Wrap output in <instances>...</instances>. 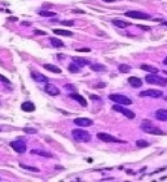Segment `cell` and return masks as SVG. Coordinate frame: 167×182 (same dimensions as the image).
I'll return each mask as SVG.
<instances>
[{
  "label": "cell",
  "instance_id": "obj_14",
  "mask_svg": "<svg viewBox=\"0 0 167 182\" xmlns=\"http://www.w3.org/2000/svg\"><path fill=\"white\" fill-rule=\"evenodd\" d=\"M72 63L75 64L77 66H79L80 68L81 67H84L86 65H90V61L82 58V57H72Z\"/></svg>",
  "mask_w": 167,
  "mask_h": 182
},
{
  "label": "cell",
  "instance_id": "obj_40",
  "mask_svg": "<svg viewBox=\"0 0 167 182\" xmlns=\"http://www.w3.org/2000/svg\"><path fill=\"white\" fill-rule=\"evenodd\" d=\"M22 24H23V25H27V26H29V25H30V23H28V22H23Z\"/></svg>",
  "mask_w": 167,
  "mask_h": 182
},
{
  "label": "cell",
  "instance_id": "obj_30",
  "mask_svg": "<svg viewBox=\"0 0 167 182\" xmlns=\"http://www.w3.org/2000/svg\"><path fill=\"white\" fill-rule=\"evenodd\" d=\"M24 131L26 134H37L38 133V130L35 128H30V127H26V128H24Z\"/></svg>",
  "mask_w": 167,
  "mask_h": 182
},
{
  "label": "cell",
  "instance_id": "obj_38",
  "mask_svg": "<svg viewBox=\"0 0 167 182\" xmlns=\"http://www.w3.org/2000/svg\"><path fill=\"white\" fill-rule=\"evenodd\" d=\"M102 1H105V2H114L116 0H102Z\"/></svg>",
  "mask_w": 167,
  "mask_h": 182
},
{
  "label": "cell",
  "instance_id": "obj_29",
  "mask_svg": "<svg viewBox=\"0 0 167 182\" xmlns=\"http://www.w3.org/2000/svg\"><path fill=\"white\" fill-rule=\"evenodd\" d=\"M39 14L41 16H55L56 15L54 12H50V11H40Z\"/></svg>",
  "mask_w": 167,
  "mask_h": 182
},
{
  "label": "cell",
  "instance_id": "obj_7",
  "mask_svg": "<svg viewBox=\"0 0 167 182\" xmlns=\"http://www.w3.org/2000/svg\"><path fill=\"white\" fill-rule=\"evenodd\" d=\"M10 146L12 147V149L14 151H16L17 153L19 154H22L24 153L25 151L27 150V147H26V143L22 140V139H18V140H15V141H12V142L10 143Z\"/></svg>",
  "mask_w": 167,
  "mask_h": 182
},
{
  "label": "cell",
  "instance_id": "obj_34",
  "mask_svg": "<svg viewBox=\"0 0 167 182\" xmlns=\"http://www.w3.org/2000/svg\"><path fill=\"white\" fill-rule=\"evenodd\" d=\"M35 34L39 35V36H42V35H46L44 31H41V30H35Z\"/></svg>",
  "mask_w": 167,
  "mask_h": 182
},
{
  "label": "cell",
  "instance_id": "obj_19",
  "mask_svg": "<svg viewBox=\"0 0 167 182\" xmlns=\"http://www.w3.org/2000/svg\"><path fill=\"white\" fill-rule=\"evenodd\" d=\"M112 24L114 26L119 27V28H126L127 26H131V24L125 21H122V20H112Z\"/></svg>",
  "mask_w": 167,
  "mask_h": 182
},
{
  "label": "cell",
  "instance_id": "obj_3",
  "mask_svg": "<svg viewBox=\"0 0 167 182\" xmlns=\"http://www.w3.org/2000/svg\"><path fill=\"white\" fill-rule=\"evenodd\" d=\"M145 82L149 84H155V85H166L167 84V78H163L156 73H151L145 77Z\"/></svg>",
  "mask_w": 167,
  "mask_h": 182
},
{
  "label": "cell",
  "instance_id": "obj_17",
  "mask_svg": "<svg viewBox=\"0 0 167 182\" xmlns=\"http://www.w3.org/2000/svg\"><path fill=\"white\" fill-rule=\"evenodd\" d=\"M91 69L95 72H106L107 71V67L102 64H94V65L91 66Z\"/></svg>",
  "mask_w": 167,
  "mask_h": 182
},
{
  "label": "cell",
  "instance_id": "obj_10",
  "mask_svg": "<svg viewBox=\"0 0 167 182\" xmlns=\"http://www.w3.org/2000/svg\"><path fill=\"white\" fill-rule=\"evenodd\" d=\"M73 123L78 126L81 127H88L93 125V121L91 119H86V117H77L73 120Z\"/></svg>",
  "mask_w": 167,
  "mask_h": 182
},
{
  "label": "cell",
  "instance_id": "obj_37",
  "mask_svg": "<svg viewBox=\"0 0 167 182\" xmlns=\"http://www.w3.org/2000/svg\"><path fill=\"white\" fill-rule=\"evenodd\" d=\"M72 12L73 13H82V14H83V13H85L84 11H82V10H73Z\"/></svg>",
  "mask_w": 167,
  "mask_h": 182
},
{
  "label": "cell",
  "instance_id": "obj_31",
  "mask_svg": "<svg viewBox=\"0 0 167 182\" xmlns=\"http://www.w3.org/2000/svg\"><path fill=\"white\" fill-rule=\"evenodd\" d=\"M61 25H64V26H73V21H62Z\"/></svg>",
  "mask_w": 167,
  "mask_h": 182
},
{
  "label": "cell",
  "instance_id": "obj_4",
  "mask_svg": "<svg viewBox=\"0 0 167 182\" xmlns=\"http://www.w3.org/2000/svg\"><path fill=\"white\" fill-rule=\"evenodd\" d=\"M109 99L114 101L115 104H122V106H128V104H133L132 99H129L128 97H126L125 95H121V94H111L109 96Z\"/></svg>",
  "mask_w": 167,
  "mask_h": 182
},
{
  "label": "cell",
  "instance_id": "obj_6",
  "mask_svg": "<svg viewBox=\"0 0 167 182\" xmlns=\"http://www.w3.org/2000/svg\"><path fill=\"white\" fill-rule=\"evenodd\" d=\"M97 138H99L101 141L104 142H119V143H125V141L121 140V139H118L116 137L111 136L107 133H98L97 134Z\"/></svg>",
  "mask_w": 167,
  "mask_h": 182
},
{
  "label": "cell",
  "instance_id": "obj_36",
  "mask_svg": "<svg viewBox=\"0 0 167 182\" xmlns=\"http://www.w3.org/2000/svg\"><path fill=\"white\" fill-rule=\"evenodd\" d=\"M105 86H106V84H105V83H99V84L97 85V87H98V88H102V87H105Z\"/></svg>",
  "mask_w": 167,
  "mask_h": 182
},
{
  "label": "cell",
  "instance_id": "obj_11",
  "mask_svg": "<svg viewBox=\"0 0 167 182\" xmlns=\"http://www.w3.org/2000/svg\"><path fill=\"white\" fill-rule=\"evenodd\" d=\"M154 117L158 121L167 122V109H158L155 111Z\"/></svg>",
  "mask_w": 167,
  "mask_h": 182
},
{
  "label": "cell",
  "instance_id": "obj_2",
  "mask_svg": "<svg viewBox=\"0 0 167 182\" xmlns=\"http://www.w3.org/2000/svg\"><path fill=\"white\" fill-rule=\"evenodd\" d=\"M71 135H72V138L78 142H88L92 139L91 134L83 129H72Z\"/></svg>",
  "mask_w": 167,
  "mask_h": 182
},
{
  "label": "cell",
  "instance_id": "obj_21",
  "mask_svg": "<svg viewBox=\"0 0 167 182\" xmlns=\"http://www.w3.org/2000/svg\"><path fill=\"white\" fill-rule=\"evenodd\" d=\"M31 77L34 80L38 81V82H48V78L45 75L41 74V73H37V72H32L31 73Z\"/></svg>",
  "mask_w": 167,
  "mask_h": 182
},
{
  "label": "cell",
  "instance_id": "obj_26",
  "mask_svg": "<svg viewBox=\"0 0 167 182\" xmlns=\"http://www.w3.org/2000/svg\"><path fill=\"white\" fill-rule=\"evenodd\" d=\"M68 70L70 71V72H72V73H77V72H80V67L72 63V64H70V65H69Z\"/></svg>",
  "mask_w": 167,
  "mask_h": 182
},
{
  "label": "cell",
  "instance_id": "obj_22",
  "mask_svg": "<svg viewBox=\"0 0 167 182\" xmlns=\"http://www.w3.org/2000/svg\"><path fill=\"white\" fill-rule=\"evenodd\" d=\"M50 41H51L52 45L55 46V48H62V46H64V42L62 41L61 39L55 38V37H51V38H50Z\"/></svg>",
  "mask_w": 167,
  "mask_h": 182
},
{
  "label": "cell",
  "instance_id": "obj_13",
  "mask_svg": "<svg viewBox=\"0 0 167 182\" xmlns=\"http://www.w3.org/2000/svg\"><path fill=\"white\" fill-rule=\"evenodd\" d=\"M44 90H45V92L48 93V95H52V96H56V95L59 94V90L53 84H46Z\"/></svg>",
  "mask_w": 167,
  "mask_h": 182
},
{
  "label": "cell",
  "instance_id": "obj_32",
  "mask_svg": "<svg viewBox=\"0 0 167 182\" xmlns=\"http://www.w3.org/2000/svg\"><path fill=\"white\" fill-rule=\"evenodd\" d=\"M0 81H2V82H4V83H10L9 79H7L4 75H2V74H0Z\"/></svg>",
  "mask_w": 167,
  "mask_h": 182
},
{
  "label": "cell",
  "instance_id": "obj_39",
  "mask_svg": "<svg viewBox=\"0 0 167 182\" xmlns=\"http://www.w3.org/2000/svg\"><path fill=\"white\" fill-rule=\"evenodd\" d=\"M163 64H164V65H167V56L165 57V59H164V61H163Z\"/></svg>",
  "mask_w": 167,
  "mask_h": 182
},
{
  "label": "cell",
  "instance_id": "obj_35",
  "mask_svg": "<svg viewBox=\"0 0 167 182\" xmlns=\"http://www.w3.org/2000/svg\"><path fill=\"white\" fill-rule=\"evenodd\" d=\"M138 27H140V28H142L145 30H150V27H143V25H138Z\"/></svg>",
  "mask_w": 167,
  "mask_h": 182
},
{
  "label": "cell",
  "instance_id": "obj_16",
  "mask_svg": "<svg viewBox=\"0 0 167 182\" xmlns=\"http://www.w3.org/2000/svg\"><path fill=\"white\" fill-rule=\"evenodd\" d=\"M21 108H22V110H24V111L26 112H32L36 110V107H35V104H32L31 101H25L22 104V106H21Z\"/></svg>",
  "mask_w": 167,
  "mask_h": 182
},
{
  "label": "cell",
  "instance_id": "obj_9",
  "mask_svg": "<svg viewBox=\"0 0 167 182\" xmlns=\"http://www.w3.org/2000/svg\"><path fill=\"white\" fill-rule=\"evenodd\" d=\"M140 97H151V98H160L163 96V92L158 90H145L140 92Z\"/></svg>",
  "mask_w": 167,
  "mask_h": 182
},
{
  "label": "cell",
  "instance_id": "obj_15",
  "mask_svg": "<svg viewBox=\"0 0 167 182\" xmlns=\"http://www.w3.org/2000/svg\"><path fill=\"white\" fill-rule=\"evenodd\" d=\"M128 82L135 88H138V87L142 86V81L139 78H137V77H131V78H128Z\"/></svg>",
  "mask_w": 167,
  "mask_h": 182
},
{
  "label": "cell",
  "instance_id": "obj_27",
  "mask_svg": "<svg viewBox=\"0 0 167 182\" xmlns=\"http://www.w3.org/2000/svg\"><path fill=\"white\" fill-rule=\"evenodd\" d=\"M31 154H39L40 156H45V157H52V156H53L51 153L42 152V151H38V150H32L31 151Z\"/></svg>",
  "mask_w": 167,
  "mask_h": 182
},
{
  "label": "cell",
  "instance_id": "obj_28",
  "mask_svg": "<svg viewBox=\"0 0 167 182\" xmlns=\"http://www.w3.org/2000/svg\"><path fill=\"white\" fill-rule=\"evenodd\" d=\"M19 166L22 168H24V169H27V170H30V171H36V172H39V169L38 168H36V167H31V166H27V165H25V164H19Z\"/></svg>",
  "mask_w": 167,
  "mask_h": 182
},
{
  "label": "cell",
  "instance_id": "obj_25",
  "mask_svg": "<svg viewBox=\"0 0 167 182\" xmlns=\"http://www.w3.org/2000/svg\"><path fill=\"white\" fill-rule=\"evenodd\" d=\"M136 146L138 147V148H148V147L150 146V143H149L148 141L140 139V140H137V141H136Z\"/></svg>",
  "mask_w": 167,
  "mask_h": 182
},
{
  "label": "cell",
  "instance_id": "obj_12",
  "mask_svg": "<svg viewBox=\"0 0 167 182\" xmlns=\"http://www.w3.org/2000/svg\"><path fill=\"white\" fill-rule=\"evenodd\" d=\"M72 99H75V100H77L79 104L82 106V107H86L87 106V101H86V99H85L83 96H81L80 94H77V93H72V94H70L69 95Z\"/></svg>",
  "mask_w": 167,
  "mask_h": 182
},
{
  "label": "cell",
  "instance_id": "obj_20",
  "mask_svg": "<svg viewBox=\"0 0 167 182\" xmlns=\"http://www.w3.org/2000/svg\"><path fill=\"white\" fill-rule=\"evenodd\" d=\"M140 69H142V70H145V71H148V72H150V73H158V68L152 67V66H150V65H147V64H142V65L140 66Z\"/></svg>",
  "mask_w": 167,
  "mask_h": 182
},
{
  "label": "cell",
  "instance_id": "obj_8",
  "mask_svg": "<svg viewBox=\"0 0 167 182\" xmlns=\"http://www.w3.org/2000/svg\"><path fill=\"white\" fill-rule=\"evenodd\" d=\"M112 109L115 110V111H118V112H121L122 114H124V115H125L127 119H129V120L135 119V113H134L133 111H131V110L124 108L122 104H114L113 107H112Z\"/></svg>",
  "mask_w": 167,
  "mask_h": 182
},
{
  "label": "cell",
  "instance_id": "obj_1",
  "mask_svg": "<svg viewBox=\"0 0 167 182\" xmlns=\"http://www.w3.org/2000/svg\"><path fill=\"white\" fill-rule=\"evenodd\" d=\"M140 128L145 133L155 135V136H164V135H166V133H164L161 128H158L156 126H153L152 124L149 122V120H145V123H142L140 125Z\"/></svg>",
  "mask_w": 167,
  "mask_h": 182
},
{
  "label": "cell",
  "instance_id": "obj_23",
  "mask_svg": "<svg viewBox=\"0 0 167 182\" xmlns=\"http://www.w3.org/2000/svg\"><path fill=\"white\" fill-rule=\"evenodd\" d=\"M53 32L55 35H61V36H64V37H70L73 35L71 31H68V30H65V29H53Z\"/></svg>",
  "mask_w": 167,
  "mask_h": 182
},
{
  "label": "cell",
  "instance_id": "obj_41",
  "mask_svg": "<svg viewBox=\"0 0 167 182\" xmlns=\"http://www.w3.org/2000/svg\"><path fill=\"white\" fill-rule=\"evenodd\" d=\"M10 20H11V21H16L17 18H15V17H13V16H12V17H10Z\"/></svg>",
  "mask_w": 167,
  "mask_h": 182
},
{
  "label": "cell",
  "instance_id": "obj_5",
  "mask_svg": "<svg viewBox=\"0 0 167 182\" xmlns=\"http://www.w3.org/2000/svg\"><path fill=\"white\" fill-rule=\"evenodd\" d=\"M125 16L134 18V20H150V15L140 11H127L125 12Z\"/></svg>",
  "mask_w": 167,
  "mask_h": 182
},
{
  "label": "cell",
  "instance_id": "obj_24",
  "mask_svg": "<svg viewBox=\"0 0 167 182\" xmlns=\"http://www.w3.org/2000/svg\"><path fill=\"white\" fill-rule=\"evenodd\" d=\"M131 66L126 65V64H121V65L119 66V71L122 73H128L129 71H131Z\"/></svg>",
  "mask_w": 167,
  "mask_h": 182
},
{
  "label": "cell",
  "instance_id": "obj_33",
  "mask_svg": "<svg viewBox=\"0 0 167 182\" xmlns=\"http://www.w3.org/2000/svg\"><path fill=\"white\" fill-rule=\"evenodd\" d=\"M77 52H85V53H88V52H91V49H88V48H83V49L77 50Z\"/></svg>",
  "mask_w": 167,
  "mask_h": 182
},
{
  "label": "cell",
  "instance_id": "obj_18",
  "mask_svg": "<svg viewBox=\"0 0 167 182\" xmlns=\"http://www.w3.org/2000/svg\"><path fill=\"white\" fill-rule=\"evenodd\" d=\"M43 68L46 69V70H48V71H52V72H54V73H62V69H59L57 66L52 65V64H44Z\"/></svg>",
  "mask_w": 167,
  "mask_h": 182
},
{
  "label": "cell",
  "instance_id": "obj_42",
  "mask_svg": "<svg viewBox=\"0 0 167 182\" xmlns=\"http://www.w3.org/2000/svg\"><path fill=\"white\" fill-rule=\"evenodd\" d=\"M163 26H167V22H163Z\"/></svg>",
  "mask_w": 167,
  "mask_h": 182
}]
</instances>
